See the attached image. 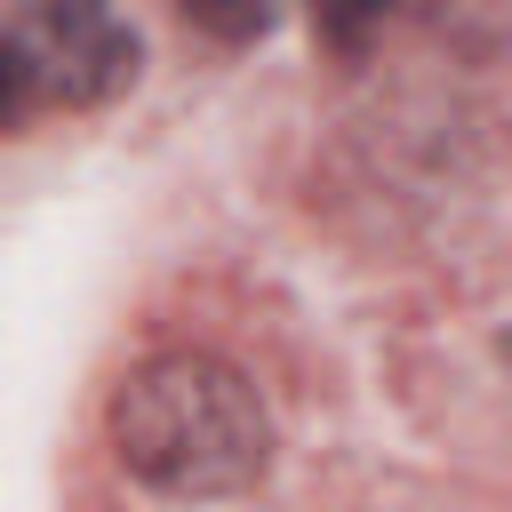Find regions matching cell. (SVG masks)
<instances>
[{"label": "cell", "mask_w": 512, "mask_h": 512, "mask_svg": "<svg viewBox=\"0 0 512 512\" xmlns=\"http://www.w3.org/2000/svg\"><path fill=\"white\" fill-rule=\"evenodd\" d=\"M112 448L160 496H232L272 464V424L240 368L208 352H160L120 384Z\"/></svg>", "instance_id": "cell-1"}, {"label": "cell", "mask_w": 512, "mask_h": 512, "mask_svg": "<svg viewBox=\"0 0 512 512\" xmlns=\"http://www.w3.org/2000/svg\"><path fill=\"white\" fill-rule=\"evenodd\" d=\"M136 80V32L104 0H16L8 16V120L32 96L104 104Z\"/></svg>", "instance_id": "cell-2"}, {"label": "cell", "mask_w": 512, "mask_h": 512, "mask_svg": "<svg viewBox=\"0 0 512 512\" xmlns=\"http://www.w3.org/2000/svg\"><path fill=\"white\" fill-rule=\"evenodd\" d=\"M216 40H248V32H264L272 24V0H184Z\"/></svg>", "instance_id": "cell-3"}, {"label": "cell", "mask_w": 512, "mask_h": 512, "mask_svg": "<svg viewBox=\"0 0 512 512\" xmlns=\"http://www.w3.org/2000/svg\"><path fill=\"white\" fill-rule=\"evenodd\" d=\"M328 8H336V16H376L384 0H328Z\"/></svg>", "instance_id": "cell-4"}]
</instances>
